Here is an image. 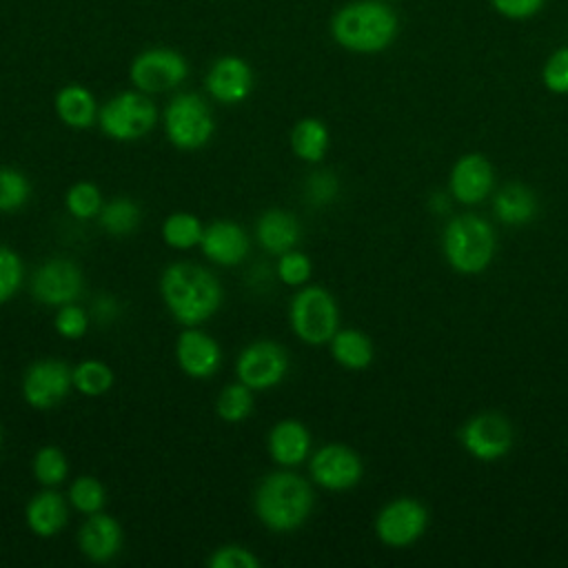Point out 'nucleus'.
I'll return each instance as SVG.
<instances>
[{
	"instance_id": "15",
	"label": "nucleus",
	"mask_w": 568,
	"mask_h": 568,
	"mask_svg": "<svg viewBox=\"0 0 568 568\" xmlns=\"http://www.w3.org/2000/svg\"><path fill=\"white\" fill-rule=\"evenodd\" d=\"M255 84L251 64L240 55L217 58L204 78L206 93L220 104H240L244 102Z\"/></svg>"
},
{
	"instance_id": "33",
	"label": "nucleus",
	"mask_w": 568,
	"mask_h": 568,
	"mask_svg": "<svg viewBox=\"0 0 568 568\" xmlns=\"http://www.w3.org/2000/svg\"><path fill=\"white\" fill-rule=\"evenodd\" d=\"M104 200L98 184L80 180L71 184L64 193V206L75 220H93L100 215Z\"/></svg>"
},
{
	"instance_id": "9",
	"label": "nucleus",
	"mask_w": 568,
	"mask_h": 568,
	"mask_svg": "<svg viewBox=\"0 0 568 568\" xmlns=\"http://www.w3.org/2000/svg\"><path fill=\"white\" fill-rule=\"evenodd\" d=\"M291 368L288 351L273 339H255L246 344L235 359V375L253 390L277 386Z\"/></svg>"
},
{
	"instance_id": "2",
	"label": "nucleus",
	"mask_w": 568,
	"mask_h": 568,
	"mask_svg": "<svg viewBox=\"0 0 568 568\" xmlns=\"http://www.w3.org/2000/svg\"><path fill=\"white\" fill-rule=\"evenodd\" d=\"M313 506L311 481L288 468L268 473L253 493V510L262 526L273 532L297 530L311 517Z\"/></svg>"
},
{
	"instance_id": "18",
	"label": "nucleus",
	"mask_w": 568,
	"mask_h": 568,
	"mask_svg": "<svg viewBox=\"0 0 568 568\" xmlns=\"http://www.w3.org/2000/svg\"><path fill=\"white\" fill-rule=\"evenodd\" d=\"M200 251L209 262L217 266H237L246 260L251 240L237 222L215 220L204 226Z\"/></svg>"
},
{
	"instance_id": "22",
	"label": "nucleus",
	"mask_w": 568,
	"mask_h": 568,
	"mask_svg": "<svg viewBox=\"0 0 568 568\" xmlns=\"http://www.w3.org/2000/svg\"><path fill=\"white\" fill-rule=\"evenodd\" d=\"M300 237V220L286 209H266L255 222V240L271 255H282L295 248Z\"/></svg>"
},
{
	"instance_id": "32",
	"label": "nucleus",
	"mask_w": 568,
	"mask_h": 568,
	"mask_svg": "<svg viewBox=\"0 0 568 568\" xmlns=\"http://www.w3.org/2000/svg\"><path fill=\"white\" fill-rule=\"evenodd\" d=\"M69 506L82 515H93L100 513L106 504V490L102 481L93 475H80L71 481L67 490Z\"/></svg>"
},
{
	"instance_id": "35",
	"label": "nucleus",
	"mask_w": 568,
	"mask_h": 568,
	"mask_svg": "<svg viewBox=\"0 0 568 568\" xmlns=\"http://www.w3.org/2000/svg\"><path fill=\"white\" fill-rule=\"evenodd\" d=\"M275 275H277V280L282 284L300 288V286H304L311 280L313 262H311V257L306 253H302L297 248H291V251L277 255Z\"/></svg>"
},
{
	"instance_id": "3",
	"label": "nucleus",
	"mask_w": 568,
	"mask_h": 568,
	"mask_svg": "<svg viewBox=\"0 0 568 568\" xmlns=\"http://www.w3.org/2000/svg\"><path fill=\"white\" fill-rule=\"evenodd\" d=\"M399 20L384 0H353L331 18L333 40L353 53H379L397 36Z\"/></svg>"
},
{
	"instance_id": "26",
	"label": "nucleus",
	"mask_w": 568,
	"mask_h": 568,
	"mask_svg": "<svg viewBox=\"0 0 568 568\" xmlns=\"http://www.w3.org/2000/svg\"><path fill=\"white\" fill-rule=\"evenodd\" d=\"M293 153L308 162L315 164L324 160L328 146H331V133L328 126L320 118H302L293 124L291 135H288Z\"/></svg>"
},
{
	"instance_id": "41",
	"label": "nucleus",
	"mask_w": 568,
	"mask_h": 568,
	"mask_svg": "<svg viewBox=\"0 0 568 568\" xmlns=\"http://www.w3.org/2000/svg\"><path fill=\"white\" fill-rule=\"evenodd\" d=\"M546 0H490L493 9L510 20H526L541 11Z\"/></svg>"
},
{
	"instance_id": "23",
	"label": "nucleus",
	"mask_w": 568,
	"mask_h": 568,
	"mask_svg": "<svg viewBox=\"0 0 568 568\" xmlns=\"http://www.w3.org/2000/svg\"><path fill=\"white\" fill-rule=\"evenodd\" d=\"M53 109L58 120L75 131L91 129L98 122V100L95 95L82 84H67L53 98Z\"/></svg>"
},
{
	"instance_id": "29",
	"label": "nucleus",
	"mask_w": 568,
	"mask_h": 568,
	"mask_svg": "<svg viewBox=\"0 0 568 568\" xmlns=\"http://www.w3.org/2000/svg\"><path fill=\"white\" fill-rule=\"evenodd\" d=\"M115 384V373L102 359H82L73 366V388L84 397H102Z\"/></svg>"
},
{
	"instance_id": "40",
	"label": "nucleus",
	"mask_w": 568,
	"mask_h": 568,
	"mask_svg": "<svg viewBox=\"0 0 568 568\" xmlns=\"http://www.w3.org/2000/svg\"><path fill=\"white\" fill-rule=\"evenodd\" d=\"M337 191H339V182L331 171H315L304 182V195L315 206H324L333 202Z\"/></svg>"
},
{
	"instance_id": "30",
	"label": "nucleus",
	"mask_w": 568,
	"mask_h": 568,
	"mask_svg": "<svg viewBox=\"0 0 568 568\" xmlns=\"http://www.w3.org/2000/svg\"><path fill=\"white\" fill-rule=\"evenodd\" d=\"M31 470L42 488H58L69 475V459L62 448L47 444L36 450L31 459Z\"/></svg>"
},
{
	"instance_id": "5",
	"label": "nucleus",
	"mask_w": 568,
	"mask_h": 568,
	"mask_svg": "<svg viewBox=\"0 0 568 568\" xmlns=\"http://www.w3.org/2000/svg\"><path fill=\"white\" fill-rule=\"evenodd\" d=\"M166 140L180 151L204 149L215 133V118L206 100L193 91L175 93L162 111Z\"/></svg>"
},
{
	"instance_id": "7",
	"label": "nucleus",
	"mask_w": 568,
	"mask_h": 568,
	"mask_svg": "<svg viewBox=\"0 0 568 568\" xmlns=\"http://www.w3.org/2000/svg\"><path fill=\"white\" fill-rule=\"evenodd\" d=\"M158 124V109L149 93L138 89L109 98L98 113L100 131L115 142H133L144 138Z\"/></svg>"
},
{
	"instance_id": "10",
	"label": "nucleus",
	"mask_w": 568,
	"mask_h": 568,
	"mask_svg": "<svg viewBox=\"0 0 568 568\" xmlns=\"http://www.w3.org/2000/svg\"><path fill=\"white\" fill-rule=\"evenodd\" d=\"M22 397L36 410L60 406L73 388V368L55 357H42L27 366L22 375Z\"/></svg>"
},
{
	"instance_id": "17",
	"label": "nucleus",
	"mask_w": 568,
	"mask_h": 568,
	"mask_svg": "<svg viewBox=\"0 0 568 568\" xmlns=\"http://www.w3.org/2000/svg\"><path fill=\"white\" fill-rule=\"evenodd\" d=\"M493 184V164L481 153H466L450 169V195L462 204H479L486 195H490Z\"/></svg>"
},
{
	"instance_id": "27",
	"label": "nucleus",
	"mask_w": 568,
	"mask_h": 568,
	"mask_svg": "<svg viewBox=\"0 0 568 568\" xmlns=\"http://www.w3.org/2000/svg\"><path fill=\"white\" fill-rule=\"evenodd\" d=\"M140 220H142V211L138 202H133L131 197H113L104 202L98 215L102 231L111 237H126L135 233L140 226Z\"/></svg>"
},
{
	"instance_id": "38",
	"label": "nucleus",
	"mask_w": 568,
	"mask_h": 568,
	"mask_svg": "<svg viewBox=\"0 0 568 568\" xmlns=\"http://www.w3.org/2000/svg\"><path fill=\"white\" fill-rule=\"evenodd\" d=\"M209 568H260V557L240 544H224L211 552L206 559Z\"/></svg>"
},
{
	"instance_id": "12",
	"label": "nucleus",
	"mask_w": 568,
	"mask_h": 568,
	"mask_svg": "<svg viewBox=\"0 0 568 568\" xmlns=\"http://www.w3.org/2000/svg\"><path fill=\"white\" fill-rule=\"evenodd\" d=\"M428 526V510L413 497H397L379 508L375 517V535L384 546L406 548L415 544Z\"/></svg>"
},
{
	"instance_id": "8",
	"label": "nucleus",
	"mask_w": 568,
	"mask_h": 568,
	"mask_svg": "<svg viewBox=\"0 0 568 568\" xmlns=\"http://www.w3.org/2000/svg\"><path fill=\"white\" fill-rule=\"evenodd\" d=\"M189 75V62L186 58L169 47H151L140 51L131 67H129V80L131 84L149 95L166 93L178 89Z\"/></svg>"
},
{
	"instance_id": "14",
	"label": "nucleus",
	"mask_w": 568,
	"mask_h": 568,
	"mask_svg": "<svg viewBox=\"0 0 568 568\" xmlns=\"http://www.w3.org/2000/svg\"><path fill=\"white\" fill-rule=\"evenodd\" d=\"M311 479L326 490H348L359 484L364 475L362 457L346 444H324L311 453Z\"/></svg>"
},
{
	"instance_id": "13",
	"label": "nucleus",
	"mask_w": 568,
	"mask_h": 568,
	"mask_svg": "<svg viewBox=\"0 0 568 568\" xmlns=\"http://www.w3.org/2000/svg\"><path fill=\"white\" fill-rule=\"evenodd\" d=\"M464 450L479 462H495L510 453L515 433L513 424L501 413H477L459 430Z\"/></svg>"
},
{
	"instance_id": "16",
	"label": "nucleus",
	"mask_w": 568,
	"mask_h": 568,
	"mask_svg": "<svg viewBox=\"0 0 568 568\" xmlns=\"http://www.w3.org/2000/svg\"><path fill=\"white\" fill-rule=\"evenodd\" d=\"M175 359L180 371L193 379H209L222 364V348L200 326H184L175 342Z\"/></svg>"
},
{
	"instance_id": "20",
	"label": "nucleus",
	"mask_w": 568,
	"mask_h": 568,
	"mask_svg": "<svg viewBox=\"0 0 568 568\" xmlns=\"http://www.w3.org/2000/svg\"><path fill=\"white\" fill-rule=\"evenodd\" d=\"M311 430L300 419L286 417L271 426L266 435L268 457L282 468H295L311 457Z\"/></svg>"
},
{
	"instance_id": "36",
	"label": "nucleus",
	"mask_w": 568,
	"mask_h": 568,
	"mask_svg": "<svg viewBox=\"0 0 568 568\" xmlns=\"http://www.w3.org/2000/svg\"><path fill=\"white\" fill-rule=\"evenodd\" d=\"M24 282V264L20 260V255L0 244V306L7 304L20 288Z\"/></svg>"
},
{
	"instance_id": "6",
	"label": "nucleus",
	"mask_w": 568,
	"mask_h": 568,
	"mask_svg": "<svg viewBox=\"0 0 568 568\" xmlns=\"http://www.w3.org/2000/svg\"><path fill=\"white\" fill-rule=\"evenodd\" d=\"M288 324L304 344H328L339 328V308L335 297L317 284L300 286L288 304Z\"/></svg>"
},
{
	"instance_id": "19",
	"label": "nucleus",
	"mask_w": 568,
	"mask_h": 568,
	"mask_svg": "<svg viewBox=\"0 0 568 568\" xmlns=\"http://www.w3.org/2000/svg\"><path fill=\"white\" fill-rule=\"evenodd\" d=\"M122 526L104 510L87 515L78 530V548L93 564L111 561L122 548Z\"/></svg>"
},
{
	"instance_id": "1",
	"label": "nucleus",
	"mask_w": 568,
	"mask_h": 568,
	"mask_svg": "<svg viewBox=\"0 0 568 568\" xmlns=\"http://www.w3.org/2000/svg\"><path fill=\"white\" fill-rule=\"evenodd\" d=\"M160 297L182 326H200L211 320L224 300L220 280L195 262H173L160 275Z\"/></svg>"
},
{
	"instance_id": "31",
	"label": "nucleus",
	"mask_w": 568,
	"mask_h": 568,
	"mask_svg": "<svg viewBox=\"0 0 568 568\" xmlns=\"http://www.w3.org/2000/svg\"><path fill=\"white\" fill-rule=\"evenodd\" d=\"M255 390L248 388L246 384H242L240 379L233 382V384H226L217 399H215V413L222 422H229V424H237V422H244L251 413H253V406H255Z\"/></svg>"
},
{
	"instance_id": "28",
	"label": "nucleus",
	"mask_w": 568,
	"mask_h": 568,
	"mask_svg": "<svg viewBox=\"0 0 568 568\" xmlns=\"http://www.w3.org/2000/svg\"><path fill=\"white\" fill-rule=\"evenodd\" d=\"M162 242L175 251H189L200 246L204 235V224L197 215L189 211H175L164 217L160 226Z\"/></svg>"
},
{
	"instance_id": "25",
	"label": "nucleus",
	"mask_w": 568,
	"mask_h": 568,
	"mask_svg": "<svg viewBox=\"0 0 568 568\" xmlns=\"http://www.w3.org/2000/svg\"><path fill=\"white\" fill-rule=\"evenodd\" d=\"M333 359L348 371H364L375 357L371 337L357 328H337L328 342Z\"/></svg>"
},
{
	"instance_id": "11",
	"label": "nucleus",
	"mask_w": 568,
	"mask_h": 568,
	"mask_svg": "<svg viewBox=\"0 0 568 568\" xmlns=\"http://www.w3.org/2000/svg\"><path fill=\"white\" fill-rule=\"evenodd\" d=\"M29 291L36 302L58 308L78 302L84 291V275L73 260L51 257L33 271Z\"/></svg>"
},
{
	"instance_id": "43",
	"label": "nucleus",
	"mask_w": 568,
	"mask_h": 568,
	"mask_svg": "<svg viewBox=\"0 0 568 568\" xmlns=\"http://www.w3.org/2000/svg\"><path fill=\"white\" fill-rule=\"evenodd\" d=\"M0 446H2V428H0Z\"/></svg>"
},
{
	"instance_id": "37",
	"label": "nucleus",
	"mask_w": 568,
	"mask_h": 568,
	"mask_svg": "<svg viewBox=\"0 0 568 568\" xmlns=\"http://www.w3.org/2000/svg\"><path fill=\"white\" fill-rule=\"evenodd\" d=\"M91 324V315L87 308H82L80 304L71 302L64 306L55 308V317H53V328L60 337L64 339H80Z\"/></svg>"
},
{
	"instance_id": "42",
	"label": "nucleus",
	"mask_w": 568,
	"mask_h": 568,
	"mask_svg": "<svg viewBox=\"0 0 568 568\" xmlns=\"http://www.w3.org/2000/svg\"><path fill=\"white\" fill-rule=\"evenodd\" d=\"M118 313H120V304L113 295H100V297H95V302L91 306V315L95 320H100L102 324L113 322L118 317Z\"/></svg>"
},
{
	"instance_id": "34",
	"label": "nucleus",
	"mask_w": 568,
	"mask_h": 568,
	"mask_svg": "<svg viewBox=\"0 0 568 568\" xmlns=\"http://www.w3.org/2000/svg\"><path fill=\"white\" fill-rule=\"evenodd\" d=\"M29 178L13 166H0V213H13L22 209L29 202Z\"/></svg>"
},
{
	"instance_id": "21",
	"label": "nucleus",
	"mask_w": 568,
	"mask_h": 568,
	"mask_svg": "<svg viewBox=\"0 0 568 568\" xmlns=\"http://www.w3.org/2000/svg\"><path fill=\"white\" fill-rule=\"evenodd\" d=\"M24 521L38 537H55L69 521V499L55 488H42L24 508Z\"/></svg>"
},
{
	"instance_id": "39",
	"label": "nucleus",
	"mask_w": 568,
	"mask_h": 568,
	"mask_svg": "<svg viewBox=\"0 0 568 568\" xmlns=\"http://www.w3.org/2000/svg\"><path fill=\"white\" fill-rule=\"evenodd\" d=\"M541 80L550 93H557V95L568 93V47H559L557 51L550 53V58L541 69Z\"/></svg>"
},
{
	"instance_id": "4",
	"label": "nucleus",
	"mask_w": 568,
	"mask_h": 568,
	"mask_svg": "<svg viewBox=\"0 0 568 568\" xmlns=\"http://www.w3.org/2000/svg\"><path fill=\"white\" fill-rule=\"evenodd\" d=\"M442 248L453 271L462 275H477L490 266L497 237L488 220L475 213H464L446 224Z\"/></svg>"
},
{
	"instance_id": "24",
	"label": "nucleus",
	"mask_w": 568,
	"mask_h": 568,
	"mask_svg": "<svg viewBox=\"0 0 568 568\" xmlns=\"http://www.w3.org/2000/svg\"><path fill=\"white\" fill-rule=\"evenodd\" d=\"M493 209L499 222L508 226L528 224L537 213V197L535 193L519 182H510L501 186L493 200Z\"/></svg>"
}]
</instances>
